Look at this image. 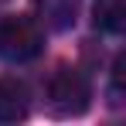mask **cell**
Instances as JSON below:
<instances>
[{"label": "cell", "mask_w": 126, "mask_h": 126, "mask_svg": "<svg viewBox=\"0 0 126 126\" xmlns=\"http://www.w3.org/2000/svg\"><path fill=\"white\" fill-rule=\"evenodd\" d=\"M44 95H48V106H51L55 116H82L85 109H89L92 89H89V79H85L79 68L62 65V68L51 72Z\"/></svg>", "instance_id": "1"}, {"label": "cell", "mask_w": 126, "mask_h": 126, "mask_svg": "<svg viewBox=\"0 0 126 126\" xmlns=\"http://www.w3.org/2000/svg\"><path fill=\"white\" fill-rule=\"evenodd\" d=\"M44 48V34L31 17H0V58L3 62H31Z\"/></svg>", "instance_id": "2"}, {"label": "cell", "mask_w": 126, "mask_h": 126, "mask_svg": "<svg viewBox=\"0 0 126 126\" xmlns=\"http://www.w3.org/2000/svg\"><path fill=\"white\" fill-rule=\"evenodd\" d=\"M31 109V95H27V85L17 79H0V123H17L27 116Z\"/></svg>", "instance_id": "3"}, {"label": "cell", "mask_w": 126, "mask_h": 126, "mask_svg": "<svg viewBox=\"0 0 126 126\" xmlns=\"http://www.w3.org/2000/svg\"><path fill=\"white\" fill-rule=\"evenodd\" d=\"M41 21L51 27V31H65L75 24V14H79V0H34Z\"/></svg>", "instance_id": "4"}, {"label": "cell", "mask_w": 126, "mask_h": 126, "mask_svg": "<svg viewBox=\"0 0 126 126\" xmlns=\"http://www.w3.org/2000/svg\"><path fill=\"white\" fill-rule=\"evenodd\" d=\"M95 27L123 31V0H95Z\"/></svg>", "instance_id": "5"}, {"label": "cell", "mask_w": 126, "mask_h": 126, "mask_svg": "<svg viewBox=\"0 0 126 126\" xmlns=\"http://www.w3.org/2000/svg\"><path fill=\"white\" fill-rule=\"evenodd\" d=\"M0 3H3V0H0Z\"/></svg>", "instance_id": "6"}]
</instances>
